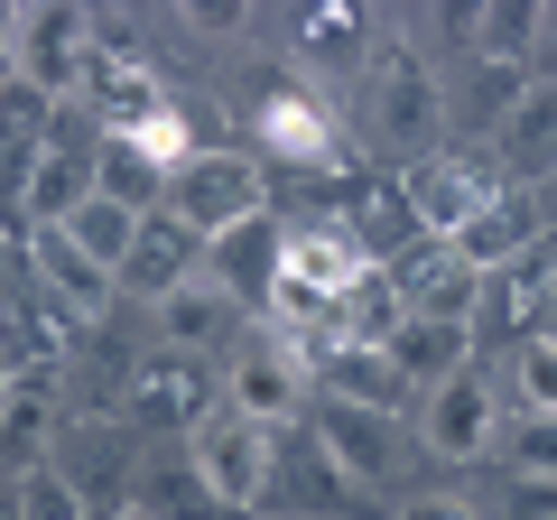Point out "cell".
I'll return each mask as SVG.
<instances>
[{
    "instance_id": "1",
    "label": "cell",
    "mask_w": 557,
    "mask_h": 520,
    "mask_svg": "<svg viewBox=\"0 0 557 520\" xmlns=\"http://www.w3.org/2000/svg\"><path fill=\"white\" fill-rule=\"evenodd\" d=\"M168 223H186V233L214 251L223 233H242V223H270V168L251 159V149H196V159L168 177L159 196Z\"/></svg>"
},
{
    "instance_id": "2",
    "label": "cell",
    "mask_w": 557,
    "mask_h": 520,
    "mask_svg": "<svg viewBox=\"0 0 557 520\" xmlns=\"http://www.w3.org/2000/svg\"><path fill=\"white\" fill-rule=\"evenodd\" d=\"M186 474H196L205 502H223V511H260V502H270V428L233 419V409L196 419V437H186Z\"/></svg>"
},
{
    "instance_id": "3",
    "label": "cell",
    "mask_w": 557,
    "mask_h": 520,
    "mask_svg": "<svg viewBox=\"0 0 557 520\" xmlns=\"http://www.w3.org/2000/svg\"><path fill=\"white\" fill-rule=\"evenodd\" d=\"M0 75H20L28 94L65 102L84 84V10H10L0 20Z\"/></svg>"
},
{
    "instance_id": "4",
    "label": "cell",
    "mask_w": 557,
    "mask_h": 520,
    "mask_svg": "<svg viewBox=\"0 0 557 520\" xmlns=\"http://www.w3.org/2000/svg\"><path fill=\"white\" fill-rule=\"evenodd\" d=\"M493 196H502L493 168H483V159H446V149H428V159L409 168V186H399V205H409L418 242H456Z\"/></svg>"
},
{
    "instance_id": "5",
    "label": "cell",
    "mask_w": 557,
    "mask_h": 520,
    "mask_svg": "<svg viewBox=\"0 0 557 520\" xmlns=\"http://www.w3.org/2000/svg\"><path fill=\"white\" fill-rule=\"evenodd\" d=\"M391 288H399V317H418V325H474L483 270L456 242H409V251L391 260Z\"/></svg>"
},
{
    "instance_id": "6",
    "label": "cell",
    "mask_w": 557,
    "mask_h": 520,
    "mask_svg": "<svg viewBox=\"0 0 557 520\" xmlns=\"http://www.w3.org/2000/svg\"><path fill=\"white\" fill-rule=\"evenodd\" d=\"M307 437L325 446V465H335L344 483H391L399 474V428L381 419V409H344V400H317L307 409Z\"/></svg>"
},
{
    "instance_id": "7",
    "label": "cell",
    "mask_w": 557,
    "mask_h": 520,
    "mask_svg": "<svg viewBox=\"0 0 557 520\" xmlns=\"http://www.w3.org/2000/svg\"><path fill=\"white\" fill-rule=\"evenodd\" d=\"M493 437H502V409H493V381H483V372H456L446 391L418 400V446H428V456L474 465Z\"/></svg>"
},
{
    "instance_id": "8",
    "label": "cell",
    "mask_w": 557,
    "mask_h": 520,
    "mask_svg": "<svg viewBox=\"0 0 557 520\" xmlns=\"http://www.w3.org/2000/svg\"><path fill=\"white\" fill-rule=\"evenodd\" d=\"M270 493H288V520H344L354 511V483L325 465V446L307 428H278L270 437Z\"/></svg>"
},
{
    "instance_id": "9",
    "label": "cell",
    "mask_w": 557,
    "mask_h": 520,
    "mask_svg": "<svg viewBox=\"0 0 557 520\" xmlns=\"http://www.w3.org/2000/svg\"><path fill=\"white\" fill-rule=\"evenodd\" d=\"M84 102H94V121H102V140H121V131H139L149 112H168V94H159V75L139 57H121V47H84V84H75Z\"/></svg>"
},
{
    "instance_id": "10",
    "label": "cell",
    "mask_w": 557,
    "mask_h": 520,
    "mask_svg": "<svg viewBox=\"0 0 557 520\" xmlns=\"http://www.w3.org/2000/svg\"><path fill=\"white\" fill-rule=\"evenodd\" d=\"M539 233H548V196H539V186H502V196L456 233V251L474 260V270H511V260L539 251Z\"/></svg>"
},
{
    "instance_id": "11",
    "label": "cell",
    "mask_w": 557,
    "mask_h": 520,
    "mask_svg": "<svg viewBox=\"0 0 557 520\" xmlns=\"http://www.w3.org/2000/svg\"><path fill=\"white\" fill-rule=\"evenodd\" d=\"M233 419H251V428H298L307 419V372L278 344H251V354H233Z\"/></svg>"
},
{
    "instance_id": "12",
    "label": "cell",
    "mask_w": 557,
    "mask_h": 520,
    "mask_svg": "<svg viewBox=\"0 0 557 520\" xmlns=\"http://www.w3.org/2000/svg\"><path fill=\"white\" fill-rule=\"evenodd\" d=\"M205 270V242L186 233V223H168V214H139V242H131V260H121V280L112 288H131V298H177L186 280Z\"/></svg>"
},
{
    "instance_id": "13",
    "label": "cell",
    "mask_w": 557,
    "mask_h": 520,
    "mask_svg": "<svg viewBox=\"0 0 557 520\" xmlns=\"http://www.w3.org/2000/svg\"><path fill=\"white\" fill-rule=\"evenodd\" d=\"M307 372H317L325 400H344V409H381V419H399V400H409V381L391 372V354H381V344H325Z\"/></svg>"
},
{
    "instance_id": "14",
    "label": "cell",
    "mask_w": 557,
    "mask_h": 520,
    "mask_svg": "<svg viewBox=\"0 0 557 520\" xmlns=\"http://www.w3.org/2000/svg\"><path fill=\"white\" fill-rule=\"evenodd\" d=\"M391 354V372L409 381V391H446L456 372H474V325H418V317H399V335L381 344Z\"/></svg>"
},
{
    "instance_id": "15",
    "label": "cell",
    "mask_w": 557,
    "mask_h": 520,
    "mask_svg": "<svg viewBox=\"0 0 557 520\" xmlns=\"http://www.w3.org/2000/svg\"><path fill=\"white\" fill-rule=\"evenodd\" d=\"M205 280H214L233 307H270V288H278V223H242V233H223L214 251H205Z\"/></svg>"
},
{
    "instance_id": "16",
    "label": "cell",
    "mask_w": 557,
    "mask_h": 520,
    "mask_svg": "<svg viewBox=\"0 0 557 520\" xmlns=\"http://www.w3.org/2000/svg\"><path fill=\"white\" fill-rule=\"evenodd\" d=\"M548 317V260H511V270H483V298H474V335H530Z\"/></svg>"
},
{
    "instance_id": "17",
    "label": "cell",
    "mask_w": 557,
    "mask_h": 520,
    "mask_svg": "<svg viewBox=\"0 0 557 520\" xmlns=\"http://www.w3.org/2000/svg\"><path fill=\"white\" fill-rule=\"evenodd\" d=\"M84 196H94V140H47L38 168H28V205H20V214L38 223V233H57Z\"/></svg>"
},
{
    "instance_id": "18",
    "label": "cell",
    "mask_w": 557,
    "mask_h": 520,
    "mask_svg": "<svg viewBox=\"0 0 557 520\" xmlns=\"http://www.w3.org/2000/svg\"><path fill=\"white\" fill-rule=\"evenodd\" d=\"M381 140H399L409 159H428V131H437V84L418 57H381Z\"/></svg>"
},
{
    "instance_id": "19",
    "label": "cell",
    "mask_w": 557,
    "mask_h": 520,
    "mask_svg": "<svg viewBox=\"0 0 557 520\" xmlns=\"http://www.w3.org/2000/svg\"><path fill=\"white\" fill-rule=\"evenodd\" d=\"M159 335L177 344V354H205V344H233V335H242V307H233V298H223V288L196 270L177 298H159Z\"/></svg>"
},
{
    "instance_id": "20",
    "label": "cell",
    "mask_w": 557,
    "mask_h": 520,
    "mask_svg": "<svg viewBox=\"0 0 557 520\" xmlns=\"http://www.w3.org/2000/svg\"><path fill=\"white\" fill-rule=\"evenodd\" d=\"M260 140H270L278 159H298V168H325L335 159V121H325L307 94H270L260 102Z\"/></svg>"
},
{
    "instance_id": "21",
    "label": "cell",
    "mask_w": 557,
    "mask_h": 520,
    "mask_svg": "<svg viewBox=\"0 0 557 520\" xmlns=\"http://www.w3.org/2000/svg\"><path fill=\"white\" fill-rule=\"evenodd\" d=\"M57 233L75 242L94 270H112V280H121V260H131V242H139V214H131V205H112V196H84L75 214L57 223Z\"/></svg>"
},
{
    "instance_id": "22",
    "label": "cell",
    "mask_w": 557,
    "mask_h": 520,
    "mask_svg": "<svg viewBox=\"0 0 557 520\" xmlns=\"http://www.w3.org/2000/svg\"><path fill=\"white\" fill-rule=\"evenodd\" d=\"M131 419H139V428H177V437H196V419H205L196 372H186V362H159V372L131 391Z\"/></svg>"
},
{
    "instance_id": "23",
    "label": "cell",
    "mask_w": 557,
    "mask_h": 520,
    "mask_svg": "<svg viewBox=\"0 0 557 520\" xmlns=\"http://www.w3.org/2000/svg\"><path fill=\"white\" fill-rule=\"evenodd\" d=\"M38 280L57 288V298L75 307V317H94V307L112 298V270H94V260H84L65 233H38Z\"/></svg>"
},
{
    "instance_id": "24",
    "label": "cell",
    "mask_w": 557,
    "mask_h": 520,
    "mask_svg": "<svg viewBox=\"0 0 557 520\" xmlns=\"http://www.w3.org/2000/svg\"><path fill=\"white\" fill-rule=\"evenodd\" d=\"M38 446H47V391L38 381H10L0 391V465H20V474H38Z\"/></svg>"
},
{
    "instance_id": "25",
    "label": "cell",
    "mask_w": 557,
    "mask_h": 520,
    "mask_svg": "<svg viewBox=\"0 0 557 520\" xmlns=\"http://www.w3.org/2000/svg\"><path fill=\"white\" fill-rule=\"evenodd\" d=\"M121 149H131L139 168H159V177H177V168L196 159L205 140H196V121H186L177 102H168V112H149V121H139V131H121Z\"/></svg>"
},
{
    "instance_id": "26",
    "label": "cell",
    "mask_w": 557,
    "mask_h": 520,
    "mask_svg": "<svg viewBox=\"0 0 557 520\" xmlns=\"http://www.w3.org/2000/svg\"><path fill=\"white\" fill-rule=\"evenodd\" d=\"M502 149L511 159H548L557 149V84H520V102L502 112Z\"/></svg>"
},
{
    "instance_id": "27",
    "label": "cell",
    "mask_w": 557,
    "mask_h": 520,
    "mask_svg": "<svg viewBox=\"0 0 557 520\" xmlns=\"http://www.w3.org/2000/svg\"><path fill=\"white\" fill-rule=\"evenodd\" d=\"M10 520H84V483L57 474V465H38V474H20V493H10Z\"/></svg>"
},
{
    "instance_id": "28",
    "label": "cell",
    "mask_w": 557,
    "mask_h": 520,
    "mask_svg": "<svg viewBox=\"0 0 557 520\" xmlns=\"http://www.w3.org/2000/svg\"><path fill=\"white\" fill-rule=\"evenodd\" d=\"M511 474L520 483H557V419H520L511 428Z\"/></svg>"
},
{
    "instance_id": "29",
    "label": "cell",
    "mask_w": 557,
    "mask_h": 520,
    "mask_svg": "<svg viewBox=\"0 0 557 520\" xmlns=\"http://www.w3.org/2000/svg\"><path fill=\"white\" fill-rule=\"evenodd\" d=\"M298 38H307V57H325V65H354L362 57V20H354V10H317Z\"/></svg>"
},
{
    "instance_id": "30",
    "label": "cell",
    "mask_w": 557,
    "mask_h": 520,
    "mask_svg": "<svg viewBox=\"0 0 557 520\" xmlns=\"http://www.w3.org/2000/svg\"><path fill=\"white\" fill-rule=\"evenodd\" d=\"M520 400L530 419H557V344H520Z\"/></svg>"
},
{
    "instance_id": "31",
    "label": "cell",
    "mask_w": 557,
    "mask_h": 520,
    "mask_svg": "<svg viewBox=\"0 0 557 520\" xmlns=\"http://www.w3.org/2000/svg\"><path fill=\"white\" fill-rule=\"evenodd\" d=\"M391 520H483V511H474L465 493H409V502H399Z\"/></svg>"
},
{
    "instance_id": "32",
    "label": "cell",
    "mask_w": 557,
    "mask_h": 520,
    "mask_svg": "<svg viewBox=\"0 0 557 520\" xmlns=\"http://www.w3.org/2000/svg\"><path fill=\"white\" fill-rule=\"evenodd\" d=\"M502 520H557V483H520Z\"/></svg>"
},
{
    "instance_id": "33",
    "label": "cell",
    "mask_w": 557,
    "mask_h": 520,
    "mask_svg": "<svg viewBox=\"0 0 557 520\" xmlns=\"http://www.w3.org/2000/svg\"><path fill=\"white\" fill-rule=\"evenodd\" d=\"M0 391H10V372H0Z\"/></svg>"
}]
</instances>
